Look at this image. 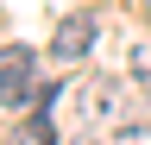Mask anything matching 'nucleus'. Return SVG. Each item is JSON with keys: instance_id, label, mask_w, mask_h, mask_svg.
Instances as JSON below:
<instances>
[{"instance_id": "1", "label": "nucleus", "mask_w": 151, "mask_h": 145, "mask_svg": "<svg viewBox=\"0 0 151 145\" xmlns=\"http://www.w3.org/2000/svg\"><path fill=\"white\" fill-rule=\"evenodd\" d=\"M32 63H38V57H32L25 44H0V95L25 88V82H32Z\"/></svg>"}, {"instance_id": "4", "label": "nucleus", "mask_w": 151, "mask_h": 145, "mask_svg": "<svg viewBox=\"0 0 151 145\" xmlns=\"http://www.w3.org/2000/svg\"><path fill=\"white\" fill-rule=\"evenodd\" d=\"M126 69H132L139 82H151V38H145V44H132V57H126Z\"/></svg>"}, {"instance_id": "2", "label": "nucleus", "mask_w": 151, "mask_h": 145, "mask_svg": "<svg viewBox=\"0 0 151 145\" xmlns=\"http://www.w3.org/2000/svg\"><path fill=\"white\" fill-rule=\"evenodd\" d=\"M88 44H94V13H69L57 25V57H82Z\"/></svg>"}, {"instance_id": "3", "label": "nucleus", "mask_w": 151, "mask_h": 145, "mask_svg": "<svg viewBox=\"0 0 151 145\" xmlns=\"http://www.w3.org/2000/svg\"><path fill=\"white\" fill-rule=\"evenodd\" d=\"M6 145H57V126H50L44 114H32L25 126H13V133H6Z\"/></svg>"}]
</instances>
